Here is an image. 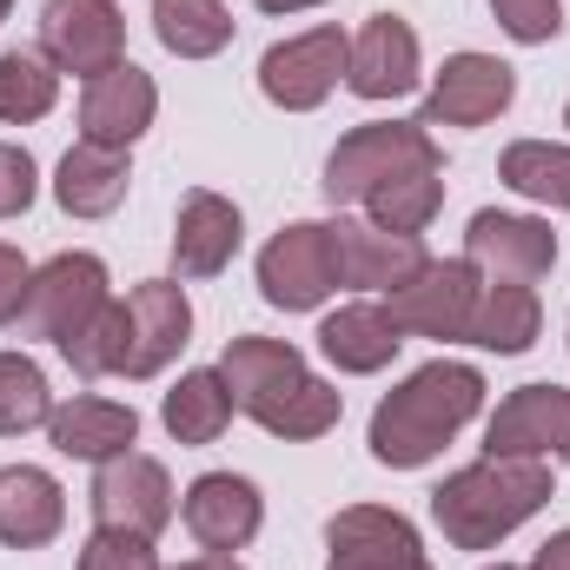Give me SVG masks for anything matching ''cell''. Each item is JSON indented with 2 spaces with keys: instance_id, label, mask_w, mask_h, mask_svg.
<instances>
[{
  "instance_id": "6da1fadb",
  "label": "cell",
  "mask_w": 570,
  "mask_h": 570,
  "mask_svg": "<svg viewBox=\"0 0 570 570\" xmlns=\"http://www.w3.org/2000/svg\"><path fill=\"white\" fill-rule=\"evenodd\" d=\"M219 379L233 385V405L273 438H325L345 412V392H332L305 365V352L285 338H259V332L233 338L219 358Z\"/></svg>"
},
{
  "instance_id": "7a4b0ae2",
  "label": "cell",
  "mask_w": 570,
  "mask_h": 570,
  "mask_svg": "<svg viewBox=\"0 0 570 570\" xmlns=\"http://www.w3.org/2000/svg\"><path fill=\"white\" fill-rule=\"evenodd\" d=\"M478 405H484L478 365L431 358V365H419V372L372 412V458L392 464V471H419V464H431L458 431L478 419Z\"/></svg>"
},
{
  "instance_id": "3957f363",
  "label": "cell",
  "mask_w": 570,
  "mask_h": 570,
  "mask_svg": "<svg viewBox=\"0 0 570 570\" xmlns=\"http://www.w3.org/2000/svg\"><path fill=\"white\" fill-rule=\"evenodd\" d=\"M544 504H551V464L544 458H478L431 491V518L458 551L504 544Z\"/></svg>"
},
{
  "instance_id": "277c9868",
  "label": "cell",
  "mask_w": 570,
  "mask_h": 570,
  "mask_svg": "<svg viewBox=\"0 0 570 570\" xmlns=\"http://www.w3.org/2000/svg\"><path fill=\"white\" fill-rule=\"evenodd\" d=\"M425 166H444L431 127H419V120H372V127H352L332 146L325 199L332 206H365L372 193H385V186H399L405 173H425Z\"/></svg>"
},
{
  "instance_id": "5b68a950",
  "label": "cell",
  "mask_w": 570,
  "mask_h": 570,
  "mask_svg": "<svg viewBox=\"0 0 570 570\" xmlns=\"http://www.w3.org/2000/svg\"><path fill=\"white\" fill-rule=\"evenodd\" d=\"M338 233L325 226V219H298V226H285L266 239V253H259V292H266V305H279V312H318L332 292H338Z\"/></svg>"
},
{
  "instance_id": "8992f818",
  "label": "cell",
  "mask_w": 570,
  "mask_h": 570,
  "mask_svg": "<svg viewBox=\"0 0 570 570\" xmlns=\"http://www.w3.org/2000/svg\"><path fill=\"white\" fill-rule=\"evenodd\" d=\"M107 305H114V292H107V266H100L94 253H53V259L33 273V285H27L20 325H27L33 338L67 345V338H80Z\"/></svg>"
},
{
  "instance_id": "52a82bcc",
  "label": "cell",
  "mask_w": 570,
  "mask_h": 570,
  "mask_svg": "<svg viewBox=\"0 0 570 570\" xmlns=\"http://www.w3.org/2000/svg\"><path fill=\"white\" fill-rule=\"evenodd\" d=\"M345 60H352V33L312 27V33H298V40L266 47V60H259V94H266L273 107H285V114H312V107H325L332 87L345 80Z\"/></svg>"
},
{
  "instance_id": "ba28073f",
  "label": "cell",
  "mask_w": 570,
  "mask_h": 570,
  "mask_svg": "<svg viewBox=\"0 0 570 570\" xmlns=\"http://www.w3.org/2000/svg\"><path fill=\"white\" fill-rule=\"evenodd\" d=\"M478 292H484V273L471 259H425L399 292H385V312L399 318V332L464 338L471 332V312H478Z\"/></svg>"
},
{
  "instance_id": "9c48e42d",
  "label": "cell",
  "mask_w": 570,
  "mask_h": 570,
  "mask_svg": "<svg viewBox=\"0 0 570 570\" xmlns=\"http://www.w3.org/2000/svg\"><path fill=\"white\" fill-rule=\"evenodd\" d=\"M40 53L60 73L100 80L127 60V20L114 0H47L40 13Z\"/></svg>"
},
{
  "instance_id": "30bf717a",
  "label": "cell",
  "mask_w": 570,
  "mask_h": 570,
  "mask_svg": "<svg viewBox=\"0 0 570 570\" xmlns=\"http://www.w3.org/2000/svg\"><path fill=\"white\" fill-rule=\"evenodd\" d=\"M94 518L107 531H134V538H159L173 524V478L159 458L146 451H120L94 471Z\"/></svg>"
},
{
  "instance_id": "8fae6325",
  "label": "cell",
  "mask_w": 570,
  "mask_h": 570,
  "mask_svg": "<svg viewBox=\"0 0 570 570\" xmlns=\"http://www.w3.org/2000/svg\"><path fill=\"white\" fill-rule=\"evenodd\" d=\"M464 259L484 273V279H511V285H538L558 266V233L544 219H518V213H471L464 226Z\"/></svg>"
},
{
  "instance_id": "7c38bea8",
  "label": "cell",
  "mask_w": 570,
  "mask_h": 570,
  "mask_svg": "<svg viewBox=\"0 0 570 570\" xmlns=\"http://www.w3.org/2000/svg\"><path fill=\"white\" fill-rule=\"evenodd\" d=\"M325 570H431L425 544L412 531L405 511H385V504H352L325 524Z\"/></svg>"
},
{
  "instance_id": "4fadbf2b",
  "label": "cell",
  "mask_w": 570,
  "mask_h": 570,
  "mask_svg": "<svg viewBox=\"0 0 570 570\" xmlns=\"http://www.w3.org/2000/svg\"><path fill=\"white\" fill-rule=\"evenodd\" d=\"M179 518H186V531H193V544H199V551L233 558V551H246V544L259 538L266 498H259V484H253V478H239V471H206V478H193V484H186Z\"/></svg>"
},
{
  "instance_id": "5bb4252c",
  "label": "cell",
  "mask_w": 570,
  "mask_h": 570,
  "mask_svg": "<svg viewBox=\"0 0 570 570\" xmlns=\"http://www.w3.org/2000/svg\"><path fill=\"white\" fill-rule=\"evenodd\" d=\"M511 94H518V73L498 53H451L431 73L419 127H484V120H498L511 107Z\"/></svg>"
},
{
  "instance_id": "9a60e30c",
  "label": "cell",
  "mask_w": 570,
  "mask_h": 570,
  "mask_svg": "<svg viewBox=\"0 0 570 570\" xmlns=\"http://www.w3.org/2000/svg\"><path fill=\"white\" fill-rule=\"evenodd\" d=\"M484 458H570V392L518 385L484 431Z\"/></svg>"
},
{
  "instance_id": "2e32d148",
  "label": "cell",
  "mask_w": 570,
  "mask_h": 570,
  "mask_svg": "<svg viewBox=\"0 0 570 570\" xmlns=\"http://www.w3.org/2000/svg\"><path fill=\"white\" fill-rule=\"evenodd\" d=\"M186 332H193L186 285H173V279L134 285V298H127V365H120V379H153V372H166V365L186 352Z\"/></svg>"
},
{
  "instance_id": "e0dca14e",
  "label": "cell",
  "mask_w": 570,
  "mask_h": 570,
  "mask_svg": "<svg viewBox=\"0 0 570 570\" xmlns=\"http://www.w3.org/2000/svg\"><path fill=\"white\" fill-rule=\"evenodd\" d=\"M419 33L399 20V13H372L358 33H352V60H345V87L358 100H399L419 87Z\"/></svg>"
},
{
  "instance_id": "ac0fdd59",
  "label": "cell",
  "mask_w": 570,
  "mask_h": 570,
  "mask_svg": "<svg viewBox=\"0 0 570 570\" xmlns=\"http://www.w3.org/2000/svg\"><path fill=\"white\" fill-rule=\"evenodd\" d=\"M153 114H159V87H153V73H140L134 60H120L114 73L87 80V94H80V140L127 153V146L153 127Z\"/></svg>"
},
{
  "instance_id": "d6986e66",
  "label": "cell",
  "mask_w": 570,
  "mask_h": 570,
  "mask_svg": "<svg viewBox=\"0 0 570 570\" xmlns=\"http://www.w3.org/2000/svg\"><path fill=\"white\" fill-rule=\"evenodd\" d=\"M239 239H246V219H239L233 199H219L206 186L179 199V219H173V266H179V279H219L233 266Z\"/></svg>"
},
{
  "instance_id": "ffe728a7",
  "label": "cell",
  "mask_w": 570,
  "mask_h": 570,
  "mask_svg": "<svg viewBox=\"0 0 570 570\" xmlns=\"http://www.w3.org/2000/svg\"><path fill=\"white\" fill-rule=\"evenodd\" d=\"M332 233H338V279L352 285V292H399L431 259L425 239L385 233L372 219H338Z\"/></svg>"
},
{
  "instance_id": "44dd1931",
  "label": "cell",
  "mask_w": 570,
  "mask_h": 570,
  "mask_svg": "<svg viewBox=\"0 0 570 570\" xmlns=\"http://www.w3.org/2000/svg\"><path fill=\"white\" fill-rule=\"evenodd\" d=\"M67 524V491L53 484V471L40 464H7L0 471V544L13 551H40L53 544Z\"/></svg>"
},
{
  "instance_id": "7402d4cb",
  "label": "cell",
  "mask_w": 570,
  "mask_h": 570,
  "mask_svg": "<svg viewBox=\"0 0 570 570\" xmlns=\"http://www.w3.org/2000/svg\"><path fill=\"white\" fill-rule=\"evenodd\" d=\"M399 345H405L399 318H392L385 305H372V298H358V305H338V312L318 325V352H325L338 372H352V379H372V372H385V365L399 358Z\"/></svg>"
},
{
  "instance_id": "603a6c76",
  "label": "cell",
  "mask_w": 570,
  "mask_h": 570,
  "mask_svg": "<svg viewBox=\"0 0 570 570\" xmlns=\"http://www.w3.org/2000/svg\"><path fill=\"white\" fill-rule=\"evenodd\" d=\"M47 438H53L60 458L107 464V458L134 451V438H140V412H134V405H114V399H67V405H53Z\"/></svg>"
},
{
  "instance_id": "cb8c5ba5",
  "label": "cell",
  "mask_w": 570,
  "mask_h": 570,
  "mask_svg": "<svg viewBox=\"0 0 570 570\" xmlns=\"http://www.w3.org/2000/svg\"><path fill=\"white\" fill-rule=\"evenodd\" d=\"M127 179H134L127 153L80 140V146H67V159H60V173H53V199H60V213H73V219H107V213H120Z\"/></svg>"
},
{
  "instance_id": "d4e9b609",
  "label": "cell",
  "mask_w": 570,
  "mask_h": 570,
  "mask_svg": "<svg viewBox=\"0 0 570 570\" xmlns=\"http://www.w3.org/2000/svg\"><path fill=\"white\" fill-rule=\"evenodd\" d=\"M538 325H544V305L531 285H511V279H484L478 292V312H471V345L511 358V352H531L538 345Z\"/></svg>"
},
{
  "instance_id": "484cf974",
  "label": "cell",
  "mask_w": 570,
  "mask_h": 570,
  "mask_svg": "<svg viewBox=\"0 0 570 570\" xmlns=\"http://www.w3.org/2000/svg\"><path fill=\"white\" fill-rule=\"evenodd\" d=\"M233 385L219 379V365L213 372H186L173 392H166V405H159V419H166V431L179 438V444H213L219 431L233 425Z\"/></svg>"
},
{
  "instance_id": "4316f807",
  "label": "cell",
  "mask_w": 570,
  "mask_h": 570,
  "mask_svg": "<svg viewBox=\"0 0 570 570\" xmlns=\"http://www.w3.org/2000/svg\"><path fill=\"white\" fill-rule=\"evenodd\" d=\"M153 33L179 60H213L233 47V13L226 0H153Z\"/></svg>"
},
{
  "instance_id": "83f0119b",
  "label": "cell",
  "mask_w": 570,
  "mask_h": 570,
  "mask_svg": "<svg viewBox=\"0 0 570 570\" xmlns=\"http://www.w3.org/2000/svg\"><path fill=\"white\" fill-rule=\"evenodd\" d=\"M498 179L551 213H570V146H551V140H518L504 146L498 159Z\"/></svg>"
},
{
  "instance_id": "f1b7e54d",
  "label": "cell",
  "mask_w": 570,
  "mask_h": 570,
  "mask_svg": "<svg viewBox=\"0 0 570 570\" xmlns=\"http://www.w3.org/2000/svg\"><path fill=\"white\" fill-rule=\"evenodd\" d=\"M53 100H60V67H53L47 53H27V47L0 53V120H7V127L47 120Z\"/></svg>"
},
{
  "instance_id": "f546056e",
  "label": "cell",
  "mask_w": 570,
  "mask_h": 570,
  "mask_svg": "<svg viewBox=\"0 0 570 570\" xmlns=\"http://www.w3.org/2000/svg\"><path fill=\"white\" fill-rule=\"evenodd\" d=\"M438 206H444V166L405 173L399 186H385V193H372V199H365L372 226H385V233H412V239L438 219Z\"/></svg>"
},
{
  "instance_id": "4dcf8cb0",
  "label": "cell",
  "mask_w": 570,
  "mask_h": 570,
  "mask_svg": "<svg viewBox=\"0 0 570 570\" xmlns=\"http://www.w3.org/2000/svg\"><path fill=\"white\" fill-rule=\"evenodd\" d=\"M47 419H53L47 372L27 352H0V438H20V431L47 425Z\"/></svg>"
},
{
  "instance_id": "1f68e13d",
  "label": "cell",
  "mask_w": 570,
  "mask_h": 570,
  "mask_svg": "<svg viewBox=\"0 0 570 570\" xmlns=\"http://www.w3.org/2000/svg\"><path fill=\"white\" fill-rule=\"evenodd\" d=\"M60 358H67L80 379H120V365H127V298H114L80 338H67Z\"/></svg>"
},
{
  "instance_id": "d6a6232c",
  "label": "cell",
  "mask_w": 570,
  "mask_h": 570,
  "mask_svg": "<svg viewBox=\"0 0 570 570\" xmlns=\"http://www.w3.org/2000/svg\"><path fill=\"white\" fill-rule=\"evenodd\" d=\"M491 13L518 47H544L564 33V0H491Z\"/></svg>"
},
{
  "instance_id": "836d02e7",
  "label": "cell",
  "mask_w": 570,
  "mask_h": 570,
  "mask_svg": "<svg viewBox=\"0 0 570 570\" xmlns=\"http://www.w3.org/2000/svg\"><path fill=\"white\" fill-rule=\"evenodd\" d=\"M80 570H159V551L153 538H134V531H94L80 544Z\"/></svg>"
},
{
  "instance_id": "e575fe53",
  "label": "cell",
  "mask_w": 570,
  "mask_h": 570,
  "mask_svg": "<svg viewBox=\"0 0 570 570\" xmlns=\"http://www.w3.org/2000/svg\"><path fill=\"white\" fill-rule=\"evenodd\" d=\"M40 193V173H33V153L27 146L0 140V219H20Z\"/></svg>"
},
{
  "instance_id": "d590c367",
  "label": "cell",
  "mask_w": 570,
  "mask_h": 570,
  "mask_svg": "<svg viewBox=\"0 0 570 570\" xmlns=\"http://www.w3.org/2000/svg\"><path fill=\"white\" fill-rule=\"evenodd\" d=\"M27 285H33V266H27L13 246H0V325H13V318H20Z\"/></svg>"
},
{
  "instance_id": "8d00e7d4",
  "label": "cell",
  "mask_w": 570,
  "mask_h": 570,
  "mask_svg": "<svg viewBox=\"0 0 570 570\" xmlns=\"http://www.w3.org/2000/svg\"><path fill=\"white\" fill-rule=\"evenodd\" d=\"M524 570H570V531H558V538H551V544H544Z\"/></svg>"
},
{
  "instance_id": "74e56055",
  "label": "cell",
  "mask_w": 570,
  "mask_h": 570,
  "mask_svg": "<svg viewBox=\"0 0 570 570\" xmlns=\"http://www.w3.org/2000/svg\"><path fill=\"white\" fill-rule=\"evenodd\" d=\"M259 13H305V7H325V0H253Z\"/></svg>"
},
{
  "instance_id": "f35d334b",
  "label": "cell",
  "mask_w": 570,
  "mask_h": 570,
  "mask_svg": "<svg viewBox=\"0 0 570 570\" xmlns=\"http://www.w3.org/2000/svg\"><path fill=\"white\" fill-rule=\"evenodd\" d=\"M179 570H239V564H233V558H219V551H213V558H193V564H179Z\"/></svg>"
},
{
  "instance_id": "ab89813d",
  "label": "cell",
  "mask_w": 570,
  "mask_h": 570,
  "mask_svg": "<svg viewBox=\"0 0 570 570\" xmlns=\"http://www.w3.org/2000/svg\"><path fill=\"white\" fill-rule=\"evenodd\" d=\"M484 570H518V564H484Z\"/></svg>"
},
{
  "instance_id": "60d3db41",
  "label": "cell",
  "mask_w": 570,
  "mask_h": 570,
  "mask_svg": "<svg viewBox=\"0 0 570 570\" xmlns=\"http://www.w3.org/2000/svg\"><path fill=\"white\" fill-rule=\"evenodd\" d=\"M7 7H13V0H0V20H7Z\"/></svg>"
},
{
  "instance_id": "b9f144b4",
  "label": "cell",
  "mask_w": 570,
  "mask_h": 570,
  "mask_svg": "<svg viewBox=\"0 0 570 570\" xmlns=\"http://www.w3.org/2000/svg\"><path fill=\"white\" fill-rule=\"evenodd\" d=\"M564 127H570V107H564Z\"/></svg>"
}]
</instances>
